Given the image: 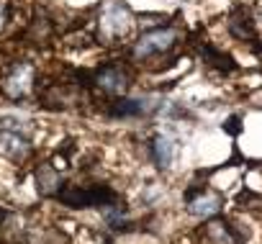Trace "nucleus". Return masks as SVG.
<instances>
[{
    "label": "nucleus",
    "mask_w": 262,
    "mask_h": 244,
    "mask_svg": "<svg viewBox=\"0 0 262 244\" xmlns=\"http://www.w3.org/2000/svg\"><path fill=\"white\" fill-rule=\"evenodd\" d=\"M59 203L70 206V208H103L108 203H116L118 195L108 188V185H93V188H82V185H62L54 195Z\"/></svg>",
    "instance_id": "f257e3e1"
},
{
    "label": "nucleus",
    "mask_w": 262,
    "mask_h": 244,
    "mask_svg": "<svg viewBox=\"0 0 262 244\" xmlns=\"http://www.w3.org/2000/svg\"><path fill=\"white\" fill-rule=\"evenodd\" d=\"M131 26H134V16H131V11L123 3L108 6L100 16V24H98L103 41H116V39L126 36L131 31Z\"/></svg>",
    "instance_id": "f03ea898"
},
{
    "label": "nucleus",
    "mask_w": 262,
    "mask_h": 244,
    "mask_svg": "<svg viewBox=\"0 0 262 244\" xmlns=\"http://www.w3.org/2000/svg\"><path fill=\"white\" fill-rule=\"evenodd\" d=\"M93 82H95L98 90H103V93H108V95H121V93H126V87H128V75H126L121 67L108 64V67H103V70L95 72Z\"/></svg>",
    "instance_id": "0eeeda50"
},
{
    "label": "nucleus",
    "mask_w": 262,
    "mask_h": 244,
    "mask_svg": "<svg viewBox=\"0 0 262 244\" xmlns=\"http://www.w3.org/2000/svg\"><path fill=\"white\" fill-rule=\"evenodd\" d=\"M206 239H208V244H242L244 234H239L231 226V221L211 216V221H206Z\"/></svg>",
    "instance_id": "6e6552de"
},
{
    "label": "nucleus",
    "mask_w": 262,
    "mask_h": 244,
    "mask_svg": "<svg viewBox=\"0 0 262 244\" xmlns=\"http://www.w3.org/2000/svg\"><path fill=\"white\" fill-rule=\"evenodd\" d=\"M0 157L13 162V165H24L31 157V144L26 137H21L18 131L11 129H0Z\"/></svg>",
    "instance_id": "20e7f679"
},
{
    "label": "nucleus",
    "mask_w": 262,
    "mask_h": 244,
    "mask_svg": "<svg viewBox=\"0 0 262 244\" xmlns=\"http://www.w3.org/2000/svg\"><path fill=\"white\" fill-rule=\"evenodd\" d=\"M59 188H62V178H59L57 167L49 165V162L39 165V167H36V190H39L44 198H49V195H57Z\"/></svg>",
    "instance_id": "1a4fd4ad"
},
{
    "label": "nucleus",
    "mask_w": 262,
    "mask_h": 244,
    "mask_svg": "<svg viewBox=\"0 0 262 244\" xmlns=\"http://www.w3.org/2000/svg\"><path fill=\"white\" fill-rule=\"evenodd\" d=\"M147 110L144 100H131V98H123V100H116L111 105V116L121 118V116H142Z\"/></svg>",
    "instance_id": "ddd939ff"
},
{
    "label": "nucleus",
    "mask_w": 262,
    "mask_h": 244,
    "mask_svg": "<svg viewBox=\"0 0 262 244\" xmlns=\"http://www.w3.org/2000/svg\"><path fill=\"white\" fill-rule=\"evenodd\" d=\"M185 206H188V213L211 218L224 208V201H221V195H216L211 190H190L185 195Z\"/></svg>",
    "instance_id": "39448f33"
},
{
    "label": "nucleus",
    "mask_w": 262,
    "mask_h": 244,
    "mask_svg": "<svg viewBox=\"0 0 262 244\" xmlns=\"http://www.w3.org/2000/svg\"><path fill=\"white\" fill-rule=\"evenodd\" d=\"M239 121H242L239 116H231V118L226 121V124H224V131H229V134H234V137H236V134H242V124H239Z\"/></svg>",
    "instance_id": "4468645a"
},
{
    "label": "nucleus",
    "mask_w": 262,
    "mask_h": 244,
    "mask_svg": "<svg viewBox=\"0 0 262 244\" xmlns=\"http://www.w3.org/2000/svg\"><path fill=\"white\" fill-rule=\"evenodd\" d=\"M203 59L211 64V67H216V70H221V72H231L236 64H234V59L226 54V52H219V49H213V47H203Z\"/></svg>",
    "instance_id": "f8f14e48"
},
{
    "label": "nucleus",
    "mask_w": 262,
    "mask_h": 244,
    "mask_svg": "<svg viewBox=\"0 0 262 244\" xmlns=\"http://www.w3.org/2000/svg\"><path fill=\"white\" fill-rule=\"evenodd\" d=\"M31 82H34V67L24 62V64H16V67L6 75L3 90H6L8 98H24V95H29Z\"/></svg>",
    "instance_id": "423d86ee"
},
{
    "label": "nucleus",
    "mask_w": 262,
    "mask_h": 244,
    "mask_svg": "<svg viewBox=\"0 0 262 244\" xmlns=\"http://www.w3.org/2000/svg\"><path fill=\"white\" fill-rule=\"evenodd\" d=\"M3 21H6V11L0 8V29H3Z\"/></svg>",
    "instance_id": "2eb2a0df"
},
{
    "label": "nucleus",
    "mask_w": 262,
    "mask_h": 244,
    "mask_svg": "<svg viewBox=\"0 0 262 244\" xmlns=\"http://www.w3.org/2000/svg\"><path fill=\"white\" fill-rule=\"evenodd\" d=\"M152 157H155V162H157V167H170L172 165V160H175V144H172V139H167V137H155L152 139Z\"/></svg>",
    "instance_id": "9b49d317"
},
{
    "label": "nucleus",
    "mask_w": 262,
    "mask_h": 244,
    "mask_svg": "<svg viewBox=\"0 0 262 244\" xmlns=\"http://www.w3.org/2000/svg\"><path fill=\"white\" fill-rule=\"evenodd\" d=\"M178 31L172 26H160V29H152L147 31L137 47H134V57L137 59H144V57H152V54H162V52H170L175 44H178Z\"/></svg>",
    "instance_id": "7ed1b4c3"
},
{
    "label": "nucleus",
    "mask_w": 262,
    "mask_h": 244,
    "mask_svg": "<svg viewBox=\"0 0 262 244\" xmlns=\"http://www.w3.org/2000/svg\"><path fill=\"white\" fill-rule=\"evenodd\" d=\"M6 221V208H0V224Z\"/></svg>",
    "instance_id": "dca6fc26"
},
{
    "label": "nucleus",
    "mask_w": 262,
    "mask_h": 244,
    "mask_svg": "<svg viewBox=\"0 0 262 244\" xmlns=\"http://www.w3.org/2000/svg\"><path fill=\"white\" fill-rule=\"evenodd\" d=\"M229 31L236 36V39H242V41H247V39H257V34H254V21H249L247 18V8H239L234 16H231V21H229Z\"/></svg>",
    "instance_id": "9d476101"
}]
</instances>
